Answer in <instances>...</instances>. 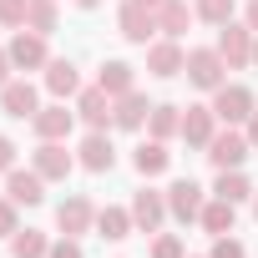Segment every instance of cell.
Listing matches in <instances>:
<instances>
[{
  "label": "cell",
  "mask_w": 258,
  "mask_h": 258,
  "mask_svg": "<svg viewBox=\"0 0 258 258\" xmlns=\"http://www.w3.org/2000/svg\"><path fill=\"white\" fill-rule=\"evenodd\" d=\"M248 152H253V142H248V132H238V126H228V132H213V142L203 147V157H208L218 172L243 167V162H248Z\"/></svg>",
  "instance_id": "6da1fadb"
},
{
  "label": "cell",
  "mask_w": 258,
  "mask_h": 258,
  "mask_svg": "<svg viewBox=\"0 0 258 258\" xmlns=\"http://www.w3.org/2000/svg\"><path fill=\"white\" fill-rule=\"evenodd\" d=\"M182 71H187V81H192L198 91H218V86L228 81V61L218 56V46H192Z\"/></svg>",
  "instance_id": "7a4b0ae2"
},
{
  "label": "cell",
  "mask_w": 258,
  "mask_h": 258,
  "mask_svg": "<svg viewBox=\"0 0 258 258\" xmlns=\"http://www.w3.org/2000/svg\"><path fill=\"white\" fill-rule=\"evenodd\" d=\"M253 26L243 21H228V26H218V56L228 61V71H243V66H253Z\"/></svg>",
  "instance_id": "3957f363"
},
{
  "label": "cell",
  "mask_w": 258,
  "mask_h": 258,
  "mask_svg": "<svg viewBox=\"0 0 258 258\" xmlns=\"http://www.w3.org/2000/svg\"><path fill=\"white\" fill-rule=\"evenodd\" d=\"M213 111H218V121H228V126H248V116L258 111V101H253L248 86H238V81L228 86V81H223V86L213 91Z\"/></svg>",
  "instance_id": "277c9868"
},
{
  "label": "cell",
  "mask_w": 258,
  "mask_h": 258,
  "mask_svg": "<svg viewBox=\"0 0 258 258\" xmlns=\"http://www.w3.org/2000/svg\"><path fill=\"white\" fill-rule=\"evenodd\" d=\"M116 31L132 41V46H147L157 36V11L152 6H137V0H126V6L116 11Z\"/></svg>",
  "instance_id": "5b68a950"
},
{
  "label": "cell",
  "mask_w": 258,
  "mask_h": 258,
  "mask_svg": "<svg viewBox=\"0 0 258 258\" xmlns=\"http://www.w3.org/2000/svg\"><path fill=\"white\" fill-rule=\"evenodd\" d=\"M203 208H208V198H203V187H198L192 177H177V182L167 187V213H172L177 223H198Z\"/></svg>",
  "instance_id": "8992f818"
},
{
  "label": "cell",
  "mask_w": 258,
  "mask_h": 258,
  "mask_svg": "<svg viewBox=\"0 0 258 258\" xmlns=\"http://www.w3.org/2000/svg\"><path fill=\"white\" fill-rule=\"evenodd\" d=\"M56 228H61L66 238H81V233H91V228H96V208H91V198L71 192V198L56 208Z\"/></svg>",
  "instance_id": "52a82bcc"
},
{
  "label": "cell",
  "mask_w": 258,
  "mask_h": 258,
  "mask_svg": "<svg viewBox=\"0 0 258 258\" xmlns=\"http://www.w3.org/2000/svg\"><path fill=\"white\" fill-rule=\"evenodd\" d=\"M0 111L16 116V121H31L41 111V91L31 81H6V86H0Z\"/></svg>",
  "instance_id": "ba28073f"
},
{
  "label": "cell",
  "mask_w": 258,
  "mask_h": 258,
  "mask_svg": "<svg viewBox=\"0 0 258 258\" xmlns=\"http://www.w3.org/2000/svg\"><path fill=\"white\" fill-rule=\"evenodd\" d=\"M31 126H36L41 142H66L71 126H76V111H66V101H56V106H41V111L31 116Z\"/></svg>",
  "instance_id": "9c48e42d"
},
{
  "label": "cell",
  "mask_w": 258,
  "mask_h": 258,
  "mask_svg": "<svg viewBox=\"0 0 258 258\" xmlns=\"http://www.w3.org/2000/svg\"><path fill=\"white\" fill-rule=\"evenodd\" d=\"M76 116L91 126V132H106V126H111V96L101 86H81L76 91Z\"/></svg>",
  "instance_id": "30bf717a"
},
{
  "label": "cell",
  "mask_w": 258,
  "mask_h": 258,
  "mask_svg": "<svg viewBox=\"0 0 258 258\" xmlns=\"http://www.w3.org/2000/svg\"><path fill=\"white\" fill-rule=\"evenodd\" d=\"M147 116H152V101L142 91H126V96L111 101V126H121V132H142Z\"/></svg>",
  "instance_id": "8fae6325"
},
{
  "label": "cell",
  "mask_w": 258,
  "mask_h": 258,
  "mask_svg": "<svg viewBox=\"0 0 258 258\" xmlns=\"http://www.w3.org/2000/svg\"><path fill=\"white\" fill-rule=\"evenodd\" d=\"M6 51H11L16 71H41V66L51 61V51H46V36H36V31H16V41H11Z\"/></svg>",
  "instance_id": "7c38bea8"
},
{
  "label": "cell",
  "mask_w": 258,
  "mask_h": 258,
  "mask_svg": "<svg viewBox=\"0 0 258 258\" xmlns=\"http://www.w3.org/2000/svg\"><path fill=\"white\" fill-rule=\"evenodd\" d=\"M182 66H187V51H182L172 36H162V41L147 46V71H152V76L167 81V76H182Z\"/></svg>",
  "instance_id": "4fadbf2b"
},
{
  "label": "cell",
  "mask_w": 258,
  "mask_h": 258,
  "mask_svg": "<svg viewBox=\"0 0 258 258\" xmlns=\"http://www.w3.org/2000/svg\"><path fill=\"white\" fill-rule=\"evenodd\" d=\"M6 198L21 203V208H36V203H46V177H41L36 167H31V172L11 167V172H6Z\"/></svg>",
  "instance_id": "5bb4252c"
},
{
  "label": "cell",
  "mask_w": 258,
  "mask_h": 258,
  "mask_svg": "<svg viewBox=\"0 0 258 258\" xmlns=\"http://www.w3.org/2000/svg\"><path fill=\"white\" fill-rule=\"evenodd\" d=\"M162 218H172V213H167V192L142 187V192L132 198V223H137V233H157Z\"/></svg>",
  "instance_id": "9a60e30c"
},
{
  "label": "cell",
  "mask_w": 258,
  "mask_h": 258,
  "mask_svg": "<svg viewBox=\"0 0 258 258\" xmlns=\"http://www.w3.org/2000/svg\"><path fill=\"white\" fill-rule=\"evenodd\" d=\"M213 132H218V111H213V106H187V111H182V132H177V137H182L187 147H208Z\"/></svg>",
  "instance_id": "2e32d148"
},
{
  "label": "cell",
  "mask_w": 258,
  "mask_h": 258,
  "mask_svg": "<svg viewBox=\"0 0 258 258\" xmlns=\"http://www.w3.org/2000/svg\"><path fill=\"white\" fill-rule=\"evenodd\" d=\"M71 167H76V157H71L61 142H41V147H36V172H41L46 182H66Z\"/></svg>",
  "instance_id": "e0dca14e"
},
{
  "label": "cell",
  "mask_w": 258,
  "mask_h": 258,
  "mask_svg": "<svg viewBox=\"0 0 258 258\" xmlns=\"http://www.w3.org/2000/svg\"><path fill=\"white\" fill-rule=\"evenodd\" d=\"M76 162H81L86 172H111V167H116V147H111V137H106V132H86Z\"/></svg>",
  "instance_id": "ac0fdd59"
},
{
  "label": "cell",
  "mask_w": 258,
  "mask_h": 258,
  "mask_svg": "<svg viewBox=\"0 0 258 258\" xmlns=\"http://www.w3.org/2000/svg\"><path fill=\"white\" fill-rule=\"evenodd\" d=\"M96 233L106 243H121V238H132L137 223H132V208H96Z\"/></svg>",
  "instance_id": "d6986e66"
},
{
  "label": "cell",
  "mask_w": 258,
  "mask_h": 258,
  "mask_svg": "<svg viewBox=\"0 0 258 258\" xmlns=\"http://www.w3.org/2000/svg\"><path fill=\"white\" fill-rule=\"evenodd\" d=\"M46 91H51L56 101L76 96V91H81V71H76L71 61H46Z\"/></svg>",
  "instance_id": "ffe728a7"
},
{
  "label": "cell",
  "mask_w": 258,
  "mask_h": 258,
  "mask_svg": "<svg viewBox=\"0 0 258 258\" xmlns=\"http://www.w3.org/2000/svg\"><path fill=\"white\" fill-rule=\"evenodd\" d=\"M132 167H137L142 177H162V172L172 167V152H167V142H157V137H152V142H142V147L132 152Z\"/></svg>",
  "instance_id": "44dd1931"
},
{
  "label": "cell",
  "mask_w": 258,
  "mask_h": 258,
  "mask_svg": "<svg viewBox=\"0 0 258 258\" xmlns=\"http://www.w3.org/2000/svg\"><path fill=\"white\" fill-rule=\"evenodd\" d=\"M96 86L116 101V96H126V91H137V71L126 66V61H106V66H101V76H96Z\"/></svg>",
  "instance_id": "7402d4cb"
},
{
  "label": "cell",
  "mask_w": 258,
  "mask_h": 258,
  "mask_svg": "<svg viewBox=\"0 0 258 258\" xmlns=\"http://www.w3.org/2000/svg\"><path fill=\"white\" fill-rule=\"evenodd\" d=\"M192 16H198V11H187V0H162V6H157V31L177 41V36L192 26Z\"/></svg>",
  "instance_id": "603a6c76"
},
{
  "label": "cell",
  "mask_w": 258,
  "mask_h": 258,
  "mask_svg": "<svg viewBox=\"0 0 258 258\" xmlns=\"http://www.w3.org/2000/svg\"><path fill=\"white\" fill-rule=\"evenodd\" d=\"M147 132H152L157 142H172V137L182 132V106H172V101L152 106V116H147Z\"/></svg>",
  "instance_id": "cb8c5ba5"
},
{
  "label": "cell",
  "mask_w": 258,
  "mask_h": 258,
  "mask_svg": "<svg viewBox=\"0 0 258 258\" xmlns=\"http://www.w3.org/2000/svg\"><path fill=\"white\" fill-rule=\"evenodd\" d=\"M233 218H238V203H228V198H213L208 208H203V228L213 233V238H223V233H233Z\"/></svg>",
  "instance_id": "d4e9b609"
},
{
  "label": "cell",
  "mask_w": 258,
  "mask_h": 258,
  "mask_svg": "<svg viewBox=\"0 0 258 258\" xmlns=\"http://www.w3.org/2000/svg\"><path fill=\"white\" fill-rule=\"evenodd\" d=\"M213 198H228V203H248V198H253V182L243 177V167H233V172H218V182H213Z\"/></svg>",
  "instance_id": "484cf974"
},
{
  "label": "cell",
  "mask_w": 258,
  "mask_h": 258,
  "mask_svg": "<svg viewBox=\"0 0 258 258\" xmlns=\"http://www.w3.org/2000/svg\"><path fill=\"white\" fill-rule=\"evenodd\" d=\"M56 26H61L56 0H31V11H26V31H36V36H51Z\"/></svg>",
  "instance_id": "4316f807"
},
{
  "label": "cell",
  "mask_w": 258,
  "mask_h": 258,
  "mask_svg": "<svg viewBox=\"0 0 258 258\" xmlns=\"http://www.w3.org/2000/svg\"><path fill=\"white\" fill-rule=\"evenodd\" d=\"M11 253H16V258H46V253H51V238L36 233V228H26V233L11 238Z\"/></svg>",
  "instance_id": "83f0119b"
},
{
  "label": "cell",
  "mask_w": 258,
  "mask_h": 258,
  "mask_svg": "<svg viewBox=\"0 0 258 258\" xmlns=\"http://www.w3.org/2000/svg\"><path fill=\"white\" fill-rule=\"evenodd\" d=\"M198 21H208V26H228L233 21V0H198Z\"/></svg>",
  "instance_id": "f1b7e54d"
},
{
  "label": "cell",
  "mask_w": 258,
  "mask_h": 258,
  "mask_svg": "<svg viewBox=\"0 0 258 258\" xmlns=\"http://www.w3.org/2000/svg\"><path fill=\"white\" fill-rule=\"evenodd\" d=\"M26 11H31V0H0V26L26 31Z\"/></svg>",
  "instance_id": "f546056e"
},
{
  "label": "cell",
  "mask_w": 258,
  "mask_h": 258,
  "mask_svg": "<svg viewBox=\"0 0 258 258\" xmlns=\"http://www.w3.org/2000/svg\"><path fill=\"white\" fill-rule=\"evenodd\" d=\"M21 233V203L0 198V238H16Z\"/></svg>",
  "instance_id": "4dcf8cb0"
},
{
  "label": "cell",
  "mask_w": 258,
  "mask_h": 258,
  "mask_svg": "<svg viewBox=\"0 0 258 258\" xmlns=\"http://www.w3.org/2000/svg\"><path fill=\"white\" fill-rule=\"evenodd\" d=\"M152 258H187V248H182V238H177V233H157Z\"/></svg>",
  "instance_id": "1f68e13d"
},
{
  "label": "cell",
  "mask_w": 258,
  "mask_h": 258,
  "mask_svg": "<svg viewBox=\"0 0 258 258\" xmlns=\"http://www.w3.org/2000/svg\"><path fill=\"white\" fill-rule=\"evenodd\" d=\"M208 258H248V248H243L238 238L223 233V238H213V253H208Z\"/></svg>",
  "instance_id": "d6a6232c"
},
{
  "label": "cell",
  "mask_w": 258,
  "mask_h": 258,
  "mask_svg": "<svg viewBox=\"0 0 258 258\" xmlns=\"http://www.w3.org/2000/svg\"><path fill=\"white\" fill-rule=\"evenodd\" d=\"M46 258H86V253H81V243H76V238H66V233H61V238L51 243V253H46Z\"/></svg>",
  "instance_id": "836d02e7"
},
{
  "label": "cell",
  "mask_w": 258,
  "mask_h": 258,
  "mask_svg": "<svg viewBox=\"0 0 258 258\" xmlns=\"http://www.w3.org/2000/svg\"><path fill=\"white\" fill-rule=\"evenodd\" d=\"M11 167H16V142L0 137V172H11Z\"/></svg>",
  "instance_id": "e575fe53"
},
{
  "label": "cell",
  "mask_w": 258,
  "mask_h": 258,
  "mask_svg": "<svg viewBox=\"0 0 258 258\" xmlns=\"http://www.w3.org/2000/svg\"><path fill=\"white\" fill-rule=\"evenodd\" d=\"M11 71H16V61H11V51H0V86H6V81H16Z\"/></svg>",
  "instance_id": "d590c367"
},
{
  "label": "cell",
  "mask_w": 258,
  "mask_h": 258,
  "mask_svg": "<svg viewBox=\"0 0 258 258\" xmlns=\"http://www.w3.org/2000/svg\"><path fill=\"white\" fill-rule=\"evenodd\" d=\"M248 142H253V152H258V111L248 116Z\"/></svg>",
  "instance_id": "8d00e7d4"
},
{
  "label": "cell",
  "mask_w": 258,
  "mask_h": 258,
  "mask_svg": "<svg viewBox=\"0 0 258 258\" xmlns=\"http://www.w3.org/2000/svg\"><path fill=\"white\" fill-rule=\"evenodd\" d=\"M243 21H248V26L258 31V0H248V16H243Z\"/></svg>",
  "instance_id": "74e56055"
},
{
  "label": "cell",
  "mask_w": 258,
  "mask_h": 258,
  "mask_svg": "<svg viewBox=\"0 0 258 258\" xmlns=\"http://www.w3.org/2000/svg\"><path fill=\"white\" fill-rule=\"evenodd\" d=\"M76 6H81V11H96V6H101V0H76Z\"/></svg>",
  "instance_id": "f35d334b"
},
{
  "label": "cell",
  "mask_w": 258,
  "mask_h": 258,
  "mask_svg": "<svg viewBox=\"0 0 258 258\" xmlns=\"http://www.w3.org/2000/svg\"><path fill=\"white\" fill-rule=\"evenodd\" d=\"M137 6H152V11H157V6H162V0H137Z\"/></svg>",
  "instance_id": "ab89813d"
},
{
  "label": "cell",
  "mask_w": 258,
  "mask_h": 258,
  "mask_svg": "<svg viewBox=\"0 0 258 258\" xmlns=\"http://www.w3.org/2000/svg\"><path fill=\"white\" fill-rule=\"evenodd\" d=\"M253 66H258V36H253Z\"/></svg>",
  "instance_id": "60d3db41"
},
{
  "label": "cell",
  "mask_w": 258,
  "mask_h": 258,
  "mask_svg": "<svg viewBox=\"0 0 258 258\" xmlns=\"http://www.w3.org/2000/svg\"><path fill=\"white\" fill-rule=\"evenodd\" d=\"M253 218H258V187H253Z\"/></svg>",
  "instance_id": "b9f144b4"
}]
</instances>
